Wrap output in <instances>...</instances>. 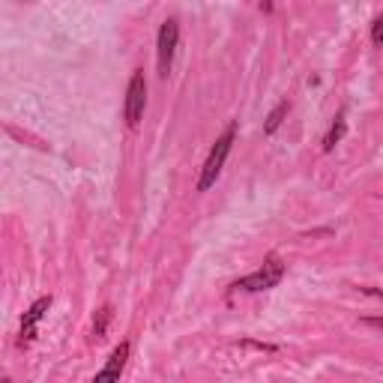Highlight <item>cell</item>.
Listing matches in <instances>:
<instances>
[{
	"label": "cell",
	"instance_id": "4",
	"mask_svg": "<svg viewBox=\"0 0 383 383\" xmlns=\"http://www.w3.org/2000/svg\"><path fill=\"white\" fill-rule=\"evenodd\" d=\"M177 39H180V28L177 21L168 19L159 30V75L168 78L171 63H174V51H177Z\"/></svg>",
	"mask_w": 383,
	"mask_h": 383
},
{
	"label": "cell",
	"instance_id": "7",
	"mask_svg": "<svg viewBox=\"0 0 383 383\" xmlns=\"http://www.w3.org/2000/svg\"><path fill=\"white\" fill-rule=\"evenodd\" d=\"M108 320H111V306H102L99 311H96V320H93V335H90V342H102V338H105Z\"/></svg>",
	"mask_w": 383,
	"mask_h": 383
},
{
	"label": "cell",
	"instance_id": "1",
	"mask_svg": "<svg viewBox=\"0 0 383 383\" xmlns=\"http://www.w3.org/2000/svg\"><path fill=\"white\" fill-rule=\"evenodd\" d=\"M282 276H284V264L273 255V258L264 260V267H260L258 273L234 282V291H249V293L251 291H269V287H276L278 282H282Z\"/></svg>",
	"mask_w": 383,
	"mask_h": 383
},
{
	"label": "cell",
	"instance_id": "5",
	"mask_svg": "<svg viewBox=\"0 0 383 383\" xmlns=\"http://www.w3.org/2000/svg\"><path fill=\"white\" fill-rule=\"evenodd\" d=\"M126 360H129V344L120 342L114 351H111L105 369L93 377V383H120V374H123V369H126Z\"/></svg>",
	"mask_w": 383,
	"mask_h": 383
},
{
	"label": "cell",
	"instance_id": "12",
	"mask_svg": "<svg viewBox=\"0 0 383 383\" xmlns=\"http://www.w3.org/2000/svg\"><path fill=\"white\" fill-rule=\"evenodd\" d=\"M3 383H12V380H3Z\"/></svg>",
	"mask_w": 383,
	"mask_h": 383
},
{
	"label": "cell",
	"instance_id": "11",
	"mask_svg": "<svg viewBox=\"0 0 383 383\" xmlns=\"http://www.w3.org/2000/svg\"><path fill=\"white\" fill-rule=\"evenodd\" d=\"M362 324H369V327H377V329H383V318H365Z\"/></svg>",
	"mask_w": 383,
	"mask_h": 383
},
{
	"label": "cell",
	"instance_id": "9",
	"mask_svg": "<svg viewBox=\"0 0 383 383\" xmlns=\"http://www.w3.org/2000/svg\"><path fill=\"white\" fill-rule=\"evenodd\" d=\"M287 108H291V105H287V102H282V105H278V108L273 111V114H269L267 126H264V132H267V135H269V132H276V129L282 126V120H284V114H287Z\"/></svg>",
	"mask_w": 383,
	"mask_h": 383
},
{
	"label": "cell",
	"instance_id": "2",
	"mask_svg": "<svg viewBox=\"0 0 383 383\" xmlns=\"http://www.w3.org/2000/svg\"><path fill=\"white\" fill-rule=\"evenodd\" d=\"M231 144H234V126H228L222 132V138L216 141V147L210 150V156H207V165H204V171H201V180H198V189L207 192L216 183V177L222 174V165L225 159H228V153H231Z\"/></svg>",
	"mask_w": 383,
	"mask_h": 383
},
{
	"label": "cell",
	"instance_id": "3",
	"mask_svg": "<svg viewBox=\"0 0 383 383\" xmlns=\"http://www.w3.org/2000/svg\"><path fill=\"white\" fill-rule=\"evenodd\" d=\"M144 105H147V81H144V72H135L126 90V123L132 129L141 123Z\"/></svg>",
	"mask_w": 383,
	"mask_h": 383
},
{
	"label": "cell",
	"instance_id": "10",
	"mask_svg": "<svg viewBox=\"0 0 383 383\" xmlns=\"http://www.w3.org/2000/svg\"><path fill=\"white\" fill-rule=\"evenodd\" d=\"M371 42H374V45H383V15H380V19H374V24H371Z\"/></svg>",
	"mask_w": 383,
	"mask_h": 383
},
{
	"label": "cell",
	"instance_id": "6",
	"mask_svg": "<svg viewBox=\"0 0 383 383\" xmlns=\"http://www.w3.org/2000/svg\"><path fill=\"white\" fill-rule=\"evenodd\" d=\"M48 306H51V297H42V300L33 302L30 311L24 315V320H21V347H28L33 338H37V327H39L42 315L48 311Z\"/></svg>",
	"mask_w": 383,
	"mask_h": 383
},
{
	"label": "cell",
	"instance_id": "8",
	"mask_svg": "<svg viewBox=\"0 0 383 383\" xmlns=\"http://www.w3.org/2000/svg\"><path fill=\"white\" fill-rule=\"evenodd\" d=\"M342 135H344V114H338V120L333 123V129H329V135H327V141H324V150H333V147L342 141Z\"/></svg>",
	"mask_w": 383,
	"mask_h": 383
}]
</instances>
